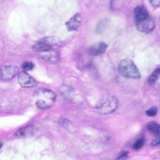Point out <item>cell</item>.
<instances>
[{"instance_id":"6da1fadb","label":"cell","mask_w":160,"mask_h":160,"mask_svg":"<svg viewBox=\"0 0 160 160\" xmlns=\"http://www.w3.org/2000/svg\"><path fill=\"white\" fill-rule=\"evenodd\" d=\"M36 106L41 109L51 107L56 101V94L48 89H39L34 93Z\"/></svg>"},{"instance_id":"7a4b0ae2","label":"cell","mask_w":160,"mask_h":160,"mask_svg":"<svg viewBox=\"0 0 160 160\" xmlns=\"http://www.w3.org/2000/svg\"><path fill=\"white\" fill-rule=\"evenodd\" d=\"M119 72L124 78L138 79L141 78V73L136 64L129 59L121 61L118 65Z\"/></svg>"},{"instance_id":"3957f363","label":"cell","mask_w":160,"mask_h":160,"mask_svg":"<svg viewBox=\"0 0 160 160\" xmlns=\"http://www.w3.org/2000/svg\"><path fill=\"white\" fill-rule=\"evenodd\" d=\"M59 39L56 37H46L38 41L33 45L32 49L38 52L50 49H56L59 46Z\"/></svg>"},{"instance_id":"277c9868","label":"cell","mask_w":160,"mask_h":160,"mask_svg":"<svg viewBox=\"0 0 160 160\" xmlns=\"http://www.w3.org/2000/svg\"><path fill=\"white\" fill-rule=\"evenodd\" d=\"M117 99L112 96L106 97L101 100L96 105L97 111L102 114H107L114 111L118 107Z\"/></svg>"},{"instance_id":"5b68a950","label":"cell","mask_w":160,"mask_h":160,"mask_svg":"<svg viewBox=\"0 0 160 160\" xmlns=\"http://www.w3.org/2000/svg\"><path fill=\"white\" fill-rule=\"evenodd\" d=\"M19 72V69L14 65H4L1 68V79L8 81L14 78Z\"/></svg>"},{"instance_id":"8992f818","label":"cell","mask_w":160,"mask_h":160,"mask_svg":"<svg viewBox=\"0 0 160 160\" xmlns=\"http://www.w3.org/2000/svg\"><path fill=\"white\" fill-rule=\"evenodd\" d=\"M18 82L23 88H32L37 84L36 79L26 71L21 72L18 75Z\"/></svg>"},{"instance_id":"52a82bcc","label":"cell","mask_w":160,"mask_h":160,"mask_svg":"<svg viewBox=\"0 0 160 160\" xmlns=\"http://www.w3.org/2000/svg\"><path fill=\"white\" fill-rule=\"evenodd\" d=\"M136 24L138 31L144 33L151 32L155 28V22L154 20L149 17L140 22L136 23Z\"/></svg>"},{"instance_id":"ba28073f","label":"cell","mask_w":160,"mask_h":160,"mask_svg":"<svg viewBox=\"0 0 160 160\" xmlns=\"http://www.w3.org/2000/svg\"><path fill=\"white\" fill-rule=\"evenodd\" d=\"M39 57L44 61L56 62L59 59V54L56 49H50L39 52Z\"/></svg>"},{"instance_id":"9c48e42d","label":"cell","mask_w":160,"mask_h":160,"mask_svg":"<svg viewBox=\"0 0 160 160\" xmlns=\"http://www.w3.org/2000/svg\"><path fill=\"white\" fill-rule=\"evenodd\" d=\"M81 19H82L81 16L79 14H76L72 18H71L66 22V26L68 29V31H76L81 26Z\"/></svg>"},{"instance_id":"30bf717a","label":"cell","mask_w":160,"mask_h":160,"mask_svg":"<svg viewBox=\"0 0 160 160\" xmlns=\"http://www.w3.org/2000/svg\"><path fill=\"white\" fill-rule=\"evenodd\" d=\"M107 44L103 42H98L94 44H92L89 49V53L94 56L99 55L104 52L107 49Z\"/></svg>"},{"instance_id":"8fae6325","label":"cell","mask_w":160,"mask_h":160,"mask_svg":"<svg viewBox=\"0 0 160 160\" xmlns=\"http://www.w3.org/2000/svg\"><path fill=\"white\" fill-rule=\"evenodd\" d=\"M149 18V14L147 9L142 7L139 6L134 9V18L136 23L140 22Z\"/></svg>"},{"instance_id":"7c38bea8","label":"cell","mask_w":160,"mask_h":160,"mask_svg":"<svg viewBox=\"0 0 160 160\" xmlns=\"http://www.w3.org/2000/svg\"><path fill=\"white\" fill-rule=\"evenodd\" d=\"M34 131H35V128L32 125H29L19 129L16 132L15 135L18 138L27 137V136H30L32 135Z\"/></svg>"},{"instance_id":"4fadbf2b","label":"cell","mask_w":160,"mask_h":160,"mask_svg":"<svg viewBox=\"0 0 160 160\" xmlns=\"http://www.w3.org/2000/svg\"><path fill=\"white\" fill-rule=\"evenodd\" d=\"M148 130L152 133L158 135L159 133V126L156 122H151L148 124L147 126Z\"/></svg>"},{"instance_id":"5bb4252c","label":"cell","mask_w":160,"mask_h":160,"mask_svg":"<svg viewBox=\"0 0 160 160\" xmlns=\"http://www.w3.org/2000/svg\"><path fill=\"white\" fill-rule=\"evenodd\" d=\"M159 75V68H157L154 70V71L152 72V74L150 75V76L148 78V82L150 84H152L155 83V82L157 81L158 77Z\"/></svg>"},{"instance_id":"9a60e30c","label":"cell","mask_w":160,"mask_h":160,"mask_svg":"<svg viewBox=\"0 0 160 160\" xmlns=\"http://www.w3.org/2000/svg\"><path fill=\"white\" fill-rule=\"evenodd\" d=\"M144 144V139L143 138H140L136 141V142L133 144V149H141Z\"/></svg>"},{"instance_id":"2e32d148","label":"cell","mask_w":160,"mask_h":160,"mask_svg":"<svg viewBox=\"0 0 160 160\" xmlns=\"http://www.w3.org/2000/svg\"><path fill=\"white\" fill-rule=\"evenodd\" d=\"M34 64L32 62H29V61L25 62L22 65V68L24 71H31L34 68Z\"/></svg>"},{"instance_id":"e0dca14e","label":"cell","mask_w":160,"mask_h":160,"mask_svg":"<svg viewBox=\"0 0 160 160\" xmlns=\"http://www.w3.org/2000/svg\"><path fill=\"white\" fill-rule=\"evenodd\" d=\"M157 112H158V109L156 107H152V108L148 109L146 112V114L148 116H151V117H153V116H156Z\"/></svg>"},{"instance_id":"ac0fdd59","label":"cell","mask_w":160,"mask_h":160,"mask_svg":"<svg viewBox=\"0 0 160 160\" xmlns=\"http://www.w3.org/2000/svg\"><path fill=\"white\" fill-rule=\"evenodd\" d=\"M159 144V134L156 135V136L155 137L154 139H153L152 141V146H158Z\"/></svg>"},{"instance_id":"d6986e66","label":"cell","mask_w":160,"mask_h":160,"mask_svg":"<svg viewBox=\"0 0 160 160\" xmlns=\"http://www.w3.org/2000/svg\"><path fill=\"white\" fill-rule=\"evenodd\" d=\"M150 3L155 7H158L159 6L160 4V1L159 0H155V1H150Z\"/></svg>"},{"instance_id":"ffe728a7","label":"cell","mask_w":160,"mask_h":160,"mask_svg":"<svg viewBox=\"0 0 160 160\" xmlns=\"http://www.w3.org/2000/svg\"><path fill=\"white\" fill-rule=\"evenodd\" d=\"M127 155H128V152H126V151H122L121 153L119 154L118 158H124V157H126Z\"/></svg>"}]
</instances>
